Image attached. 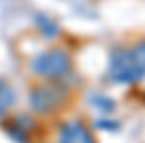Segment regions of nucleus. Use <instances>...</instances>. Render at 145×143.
Here are the masks:
<instances>
[{
	"mask_svg": "<svg viewBox=\"0 0 145 143\" xmlns=\"http://www.w3.org/2000/svg\"><path fill=\"white\" fill-rule=\"evenodd\" d=\"M145 75V42L112 57V77L117 81H136Z\"/></svg>",
	"mask_w": 145,
	"mask_h": 143,
	"instance_id": "obj_1",
	"label": "nucleus"
},
{
	"mask_svg": "<svg viewBox=\"0 0 145 143\" xmlns=\"http://www.w3.org/2000/svg\"><path fill=\"white\" fill-rule=\"evenodd\" d=\"M33 71L44 77H64L71 71V60L64 51H46L33 62Z\"/></svg>",
	"mask_w": 145,
	"mask_h": 143,
	"instance_id": "obj_2",
	"label": "nucleus"
},
{
	"mask_svg": "<svg viewBox=\"0 0 145 143\" xmlns=\"http://www.w3.org/2000/svg\"><path fill=\"white\" fill-rule=\"evenodd\" d=\"M64 99H66L64 88H59V86H42L31 95V104L40 112H48V110L57 108Z\"/></svg>",
	"mask_w": 145,
	"mask_h": 143,
	"instance_id": "obj_3",
	"label": "nucleus"
},
{
	"mask_svg": "<svg viewBox=\"0 0 145 143\" xmlns=\"http://www.w3.org/2000/svg\"><path fill=\"white\" fill-rule=\"evenodd\" d=\"M59 143H95L88 128L82 123H66L59 136Z\"/></svg>",
	"mask_w": 145,
	"mask_h": 143,
	"instance_id": "obj_4",
	"label": "nucleus"
},
{
	"mask_svg": "<svg viewBox=\"0 0 145 143\" xmlns=\"http://www.w3.org/2000/svg\"><path fill=\"white\" fill-rule=\"evenodd\" d=\"M11 99H13V95H11V90L7 88V86H0V112H5V110L9 108Z\"/></svg>",
	"mask_w": 145,
	"mask_h": 143,
	"instance_id": "obj_5",
	"label": "nucleus"
}]
</instances>
